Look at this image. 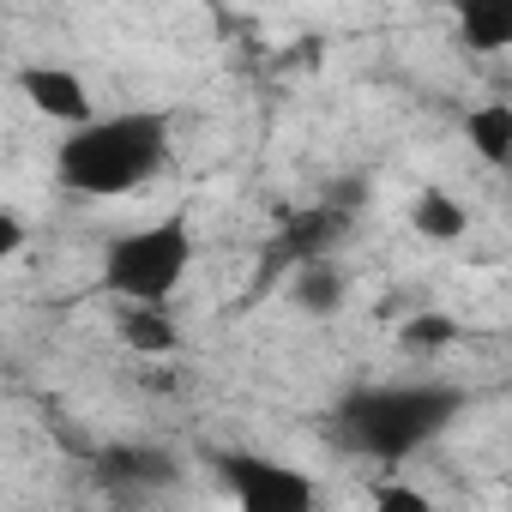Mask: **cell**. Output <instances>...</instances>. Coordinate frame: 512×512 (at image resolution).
<instances>
[{
    "label": "cell",
    "mask_w": 512,
    "mask_h": 512,
    "mask_svg": "<svg viewBox=\"0 0 512 512\" xmlns=\"http://www.w3.org/2000/svg\"><path fill=\"white\" fill-rule=\"evenodd\" d=\"M464 410V392L452 380H380L356 386L332 410V434L344 452L368 464H410L422 446H434Z\"/></svg>",
    "instance_id": "obj_1"
},
{
    "label": "cell",
    "mask_w": 512,
    "mask_h": 512,
    "mask_svg": "<svg viewBox=\"0 0 512 512\" xmlns=\"http://www.w3.org/2000/svg\"><path fill=\"white\" fill-rule=\"evenodd\" d=\"M169 163V115L121 109L67 127L55 145V181L79 199H127Z\"/></svg>",
    "instance_id": "obj_2"
},
{
    "label": "cell",
    "mask_w": 512,
    "mask_h": 512,
    "mask_svg": "<svg viewBox=\"0 0 512 512\" xmlns=\"http://www.w3.org/2000/svg\"><path fill=\"white\" fill-rule=\"evenodd\" d=\"M193 260H199V241H193L187 217H157V223L121 229V235L103 247L97 284H103L115 302H169V296L187 284Z\"/></svg>",
    "instance_id": "obj_3"
},
{
    "label": "cell",
    "mask_w": 512,
    "mask_h": 512,
    "mask_svg": "<svg viewBox=\"0 0 512 512\" xmlns=\"http://www.w3.org/2000/svg\"><path fill=\"white\" fill-rule=\"evenodd\" d=\"M217 476H223L229 500H241L247 512H308L320 500L314 476H302L296 464L260 458V452H229V458H217Z\"/></svg>",
    "instance_id": "obj_4"
},
{
    "label": "cell",
    "mask_w": 512,
    "mask_h": 512,
    "mask_svg": "<svg viewBox=\"0 0 512 512\" xmlns=\"http://www.w3.org/2000/svg\"><path fill=\"white\" fill-rule=\"evenodd\" d=\"M19 91L31 97V109L43 115V121H55V127H85L91 115H103L97 109V97H91V85L73 73V67H25L19 73Z\"/></svg>",
    "instance_id": "obj_5"
},
{
    "label": "cell",
    "mask_w": 512,
    "mask_h": 512,
    "mask_svg": "<svg viewBox=\"0 0 512 512\" xmlns=\"http://www.w3.org/2000/svg\"><path fill=\"white\" fill-rule=\"evenodd\" d=\"M458 37L476 55H506L512 49V0H452Z\"/></svg>",
    "instance_id": "obj_6"
},
{
    "label": "cell",
    "mask_w": 512,
    "mask_h": 512,
    "mask_svg": "<svg viewBox=\"0 0 512 512\" xmlns=\"http://www.w3.org/2000/svg\"><path fill=\"white\" fill-rule=\"evenodd\" d=\"M169 302H121V344L139 356H175L181 350V326L163 314Z\"/></svg>",
    "instance_id": "obj_7"
},
{
    "label": "cell",
    "mask_w": 512,
    "mask_h": 512,
    "mask_svg": "<svg viewBox=\"0 0 512 512\" xmlns=\"http://www.w3.org/2000/svg\"><path fill=\"white\" fill-rule=\"evenodd\" d=\"M410 229L422 235V241H464V229H470V205L458 199V193H446V187H422L416 193V205H410Z\"/></svg>",
    "instance_id": "obj_8"
},
{
    "label": "cell",
    "mask_w": 512,
    "mask_h": 512,
    "mask_svg": "<svg viewBox=\"0 0 512 512\" xmlns=\"http://www.w3.org/2000/svg\"><path fill=\"white\" fill-rule=\"evenodd\" d=\"M290 302H296L308 320L338 314V308H344V272H338L332 260H308V266H296V272H290Z\"/></svg>",
    "instance_id": "obj_9"
},
{
    "label": "cell",
    "mask_w": 512,
    "mask_h": 512,
    "mask_svg": "<svg viewBox=\"0 0 512 512\" xmlns=\"http://www.w3.org/2000/svg\"><path fill=\"white\" fill-rule=\"evenodd\" d=\"M464 139L482 163L494 169H512V103H476L464 115Z\"/></svg>",
    "instance_id": "obj_10"
},
{
    "label": "cell",
    "mask_w": 512,
    "mask_h": 512,
    "mask_svg": "<svg viewBox=\"0 0 512 512\" xmlns=\"http://www.w3.org/2000/svg\"><path fill=\"white\" fill-rule=\"evenodd\" d=\"M410 350H428V344H452V320H440V314H416L404 332H398Z\"/></svg>",
    "instance_id": "obj_11"
},
{
    "label": "cell",
    "mask_w": 512,
    "mask_h": 512,
    "mask_svg": "<svg viewBox=\"0 0 512 512\" xmlns=\"http://www.w3.org/2000/svg\"><path fill=\"white\" fill-rule=\"evenodd\" d=\"M374 500H380V506H416V512L428 506V494H416V488H392V482H386V488H374Z\"/></svg>",
    "instance_id": "obj_12"
}]
</instances>
